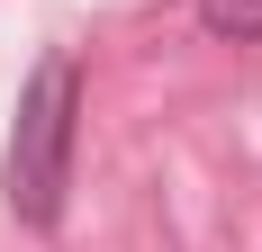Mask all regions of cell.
I'll return each instance as SVG.
<instances>
[{"label": "cell", "mask_w": 262, "mask_h": 252, "mask_svg": "<svg viewBox=\"0 0 262 252\" xmlns=\"http://www.w3.org/2000/svg\"><path fill=\"white\" fill-rule=\"evenodd\" d=\"M73 117H81V72H73V54H46L18 90V126H9V207H18V225H54L63 216Z\"/></svg>", "instance_id": "cell-1"}, {"label": "cell", "mask_w": 262, "mask_h": 252, "mask_svg": "<svg viewBox=\"0 0 262 252\" xmlns=\"http://www.w3.org/2000/svg\"><path fill=\"white\" fill-rule=\"evenodd\" d=\"M199 27H208V36L253 45V36H262V0H199Z\"/></svg>", "instance_id": "cell-2"}]
</instances>
